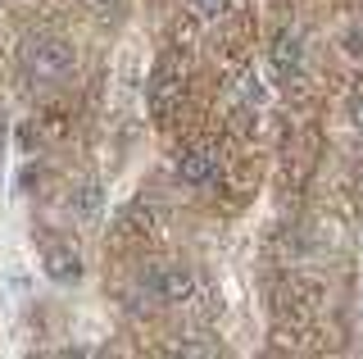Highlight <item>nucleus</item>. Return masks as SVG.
Returning <instances> with one entry per match:
<instances>
[{
  "mask_svg": "<svg viewBox=\"0 0 363 359\" xmlns=\"http://www.w3.org/2000/svg\"><path fill=\"white\" fill-rule=\"evenodd\" d=\"M45 277H50V282H77V277H82V260H77V250H68V245L45 250Z\"/></svg>",
  "mask_w": 363,
  "mask_h": 359,
  "instance_id": "obj_5",
  "label": "nucleus"
},
{
  "mask_svg": "<svg viewBox=\"0 0 363 359\" xmlns=\"http://www.w3.org/2000/svg\"><path fill=\"white\" fill-rule=\"evenodd\" d=\"M300 60H304V41H300V32H295V28H281V32H277V41H272V64H277V73H281V77L300 73Z\"/></svg>",
  "mask_w": 363,
  "mask_h": 359,
  "instance_id": "obj_3",
  "label": "nucleus"
},
{
  "mask_svg": "<svg viewBox=\"0 0 363 359\" xmlns=\"http://www.w3.org/2000/svg\"><path fill=\"white\" fill-rule=\"evenodd\" d=\"M168 92H173V73H168V69H159V77H155V87H150V105H155V109H164V100H168Z\"/></svg>",
  "mask_w": 363,
  "mask_h": 359,
  "instance_id": "obj_6",
  "label": "nucleus"
},
{
  "mask_svg": "<svg viewBox=\"0 0 363 359\" xmlns=\"http://www.w3.org/2000/svg\"><path fill=\"white\" fill-rule=\"evenodd\" d=\"M18 69H23L28 82L55 87V82H64V77H73L77 50L68 46L64 37H28V41H23V50H18Z\"/></svg>",
  "mask_w": 363,
  "mask_h": 359,
  "instance_id": "obj_1",
  "label": "nucleus"
},
{
  "mask_svg": "<svg viewBox=\"0 0 363 359\" xmlns=\"http://www.w3.org/2000/svg\"><path fill=\"white\" fill-rule=\"evenodd\" d=\"M191 291H196V277H191V268H182V264H164V268H155V273L145 277V296H150L155 305H177V300H186Z\"/></svg>",
  "mask_w": 363,
  "mask_h": 359,
  "instance_id": "obj_2",
  "label": "nucleus"
},
{
  "mask_svg": "<svg viewBox=\"0 0 363 359\" xmlns=\"http://www.w3.org/2000/svg\"><path fill=\"white\" fill-rule=\"evenodd\" d=\"M350 123H354V132H363V96L350 105Z\"/></svg>",
  "mask_w": 363,
  "mask_h": 359,
  "instance_id": "obj_8",
  "label": "nucleus"
},
{
  "mask_svg": "<svg viewBox=\"0 0 363 359\" xmlns=\"http://www.w3.org/2000/svg\"><path fill=\"white\" fill-rule=\"evenodd\" d=\"M213 173H218V155H213V150H186L177 160V177L186 187H204Z\"/></svg>",
  "mask_w": 363,
  "mask_h": 359,
  "instance_id": "obj_4",
  "label": "nucleus"
},
{
  "mask_svg": "<svg viewBox=\"0 0 363 359\" xmlns=\"http://www.w3.org/2000/svg\"><path fill=\"white\" fill-rule=\"evenodd\" d=\"M191 5H196L200 18H218V14H227V0H191Z\"/></svg>",
  "mask_w": 363,
  "mask_h": 359,
  "instance_id": "obj_7",
  "label": "nucleus"
}]
</instances>
